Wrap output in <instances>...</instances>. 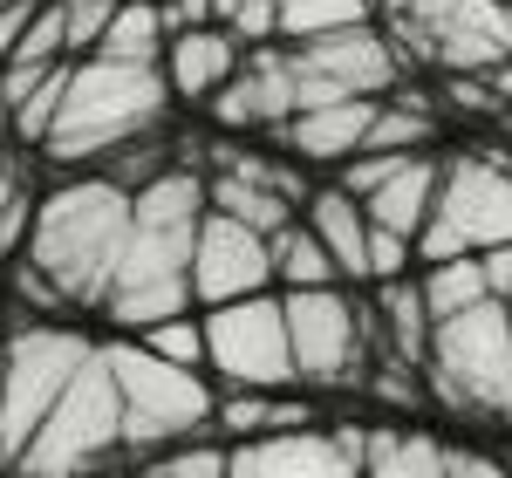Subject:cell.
I'll return each mask as SVG.
<instances>
[{"label":"cell","mask_w":512,"mask_h":478,"mask_svg":"<svg viewBox=\"0 0 512 478\" xmlns=\"http://www.w3.org/2000/svg\"><path fill=\"white\" fill-rule=\"evenodd\" d=\"M110 14H117V0H62L69 62H76V55H96V41H103V28H110Z\"/></svg>","instance_id":"cell-31"},{"label":"cell","mask_w":512,"mask_h":478,"mask_svg":"<svg viewBox=\"0 0 512 478\" xmlns=\"http://www.w3.org/2000/svg\"><path fill=\"white\" fill-rule=\"evenodd\" d=\"M362 444L369 431H274V438H246L226 451V478H362Z\"/></svg>","instance_id":"cell-12"},{"label":"cell","mask_w":512,"mask_h":478,"mask_svg":"<svg viewBox=\"0 0 512 478\" xmlns=\"http://www.w3.org/2000/svg\"><path fill=\"white\" fill-rule=\"evenodd\" d=\"M267 253H274V274L287 280V287H335V280H342L335 260H328V246H321L308 226H294V219L267 239Z\"/></svg>","instance_id":"cell-24"},{"label":"cell","mask_w":512,"mask_h":478,"mask_svg":"<svg viewBox=\"0 0 512 478\" xmlns=\"http://www.w3.org/2000/svg\"><path fill=\"white\" fill-rule=\"evenodd\" d=\"M28 14H35V0H7V7H0V69H7L14 41H21V28H28Z\"/></svg>","instance_id":"cell-37"},{"label":"cell","mask_w":512,"mask_h":478,"mask_svg":"<svg viewBox=\"0 0 512 478\" xmlns=\"http://www.w3.org/2000/svg\"><path fill=\"white\" fill-rule=\"evenodd\" d=\"M287 62H294V110L342 103V96H383L396 82V48L369 21L335 28V35L287 41Z\"/></svg>","instance_id":"cell-10"},{"label":"cell","mask_w":512,"mask_h":478,"mask_svg":"<svg viewBox=\"0 0 512 478\" xmlns=\"http://www.w3.org/2000/svg\"><path fill=\"white\" fill-rule=\"evenodd\" d=\"M0 7H7V0H0Z\"/></svg>","instance_id":"cell-39"},{"label":"cell","mask_w":512,"mask_h":478,"mask_svg":"<svg viewBox=\"0 0 512 478\" xmlns=\"http://www.w3.org/2000/svg\"><path fill=\"white\" fill-rule=\"evenodd\" d=\"M164 103H171V82L158 62H110V55H82L69 62V89H62V110L48 123L41 151L55 164H89L123 151L130 137L158 130Z\"/></svg>","instance_id":"cell-3"},{"label":"cell","mask_w":512,"mask_h":478,"mask_svg":"<svg viewBox=\"0 0 512 478\" xmlns=\"http://www.w3.org/2000/svg\"><path fill=\"white\" fill-rule=\"evenodd\" d=\"M246 62V41L226 35L219 21H205V28H185V35L164 41V82H171V96H185V103H212V89H226L233 69Z\"/></svg>","instance_id":"cell-15"},{"label":"cell","mask_w":512,"mask_h":478,"mask_svg":"<svg viewBox=\"0 0 512 478\" xmlns=\"http://www.w3.org/2000/svg\"><path fill=\"white\" fill-rule=\"evenodd\" d=\"M164 14L158 0H117V14H110V28L96 41V55H110V62H164Z\"/></svg>","instance_id":"cell-23"},{"label":"cell","mask_w":512,"mask_h":478,"mask_svg":"<svg viewBox=\"0 0 512 478\" xmlns=\"http://www.w3.org/2000/svg\"><path fill=\"white\" fill-rule=\"evenodd\" d=\"M274 280V253H267V233L239 226L226 212L205 205L198 219V239H192V301H239V294H260Z\"/></svg>","instance_id":"cell-13"},{"label":"cell","mask_w":512,"mask_h":478,"mask_svg":"<svg viewBox=\"0 0 512 478\" xmlns=\"http://www.w3.org/2000/svg\"><path fill=\"white\" fill-rule=\"evenodd\" d=\"M506 315H512V294H506Z\"/></svg>","instance_id":"cell-38"},{"label":"cell","mask_w":512,"mask_h":478,"mask_svg":"<svg viewBox=\"0 0 512 478\" xmlns=\"http://www.w3.org/2000/svg\"><path fill=\"white\" fill-rule=\"evenodd\" d=\"M212 424H219L233 444H246V438H274V431H301L308 410L274 397V390H233L226 403H212Z\"/></svg>","instance_id":"cell-21"},{"label":"cell","mask_w":512,"mask_h":478,"mask_svg":"<svg viewBox=\"0 0 512 478\" xmlns=\"http://www.w3.org/2000/svg\"><path fill=\"white\" fill-rule=\"evenodd\" d=\"M287 117H294V62L274 41H253V55L233 69V82L212 89V123L219 130H253V123L280 130Z\"/></svg>","instance_id":"cell-14"},{"label":"cell","mask_w":512,"mask_h":478,"mask_svg":"<svg viewBox=\"0 0 512 478\" xmlns=\"http://www.w3.org/2000/svg\"><path fill=\"white\" fill-rule=\"evenodd\" d=\"M205 205L226 212V219H239V226H253V233H267V239L294 219V192L260 185V178H233V171H212V178H205Z\"/></svg>","instance_id":"cell-20"},{"label":"cell","mask_w":512,"mask_h":478,"mask_svg":"<svg viewBox=\"0 0 512 478\" xmlns=\"http://www.w3.org/2000/svg\"><path fill=\"white\" fill-rule=\"evenodd\" d=\"M205 328V362L233 383V390H287L294 383V349H287V315L267 294H239L219 301Z\"/></svg>","instance_id":"cell-9"},{"label":"cell","mask_w":512,"mask_h":478,"mask_svg":"<svg viewBox=\"0 0 512 478\" xmlns=\"http://www.w3.org/2000/svg\"><path fill=\"white\" fill-rule=\"evenodd\" d=\"M110 451H123V397L103 349H89L35 424V438L21 444V458L7 465V478H89Z\"/></svg>","instance_id":"cell-4"},{"label":"cell","mask_w":512,"mask_h":478,"mask_svg":"<svg viewBox=\"0 0 512 478\" xmlns=\"http://www.w3.org/2000/svg\"><path fill=\"white\" fill-rule=\"evenodd\" d=\"M444 478H512L499 458H485V451H451L444 444Z\"/></svg>","instance_id":"cell-34"},{"label":"cell","mask_w":512,"mask_h":478,"mask_svg":"<svg viewBox=\"0 0 512 478\" xmlns=\"http://www.w3.org/2000/svg\"><path fill=\"white\" fill-rule=\"evenodd\" d=\"M512 239V164L499 158H451L437 171L431 219L417 233L424 260H458Z\"/></svg>","instance_id":"cell-7"},{"label":"cell","mask_w":512,"mask_h":478,"mask_svg":"<svg viewBox=\"0 0 512 478\" xmlns=\"http://www.w3.org/2000/svg\"><path fill=\"white\" fill-rule=\"evenodd\" d=\"M376 315H383V335H390V362H410V369H424L431 356V308H424V280H383V301H376Z\"/></svg>","instance_id":"cell-19"},{"label":"cell","mask_w":512,"mask_h":478,"mask_svg":"<svg viewBox=\"0 0 512 478\" xmlns=\"http://www.w3.org/2000/svg\"><path fill=\"white\" fill-rule=\"evenodd\" d=\"M431 137H437V117L417 103V96H403V103H376L362 151H424Z\"/></svg>","instance_id":"cell-26"},{"label":"cell","mask_w":512,"mask_h":478,"mask_svg":"<svg viewBox=\"0 0 512 478\" xmlns=\"http://www.w3.org/2000/svg\"><path fill=\"white\" fill-rule=\"evenodd\" d=\"M437 171H444L437 158H424V151H403L390 178H383L376 192H362V212H369V226H383V233H403L410 246H417L424 219H431V199H437Z\"/></svg>","instance_id":"cell-17"},{"label":"cell","mask_w":512,"mask_h":478,"mask_svg":"<svg viewBox=\"0 0 512 478\" xmlns=\"http://www.w3.org/2000/svg\"><path fill=\"white\" fill-rule=\"evenodd\" d=\"M369 21V0H280V41H308V35H335V28H355Z\"/></svg>","instance_id":"cell-27"},{"label":"cell","mask_w":512,"mask_h":478,"mask_svg":"<svg viewBox=\"0 0 512 478\" xmlns=\"http://www.w3.org/2000/svg\"><path fill=\"white\" fill-rule=\"evenodd\" d=\"M362 478H444V444L424 431H369Z\"/></svg>","instance_id":"cell-22"},{"label":"cell","mask_w":512,"mask_h":478,"mask_svg":"<svg viewBox=\"0 0 512 478\" xmlns=\"http://www.w3.org/2000/svg\"><path fill=\"white\" fill-rule=\"evenodd\" d=\"M96 342H82L76 328H21L0 349V465L21 458V444L35 438L48 403L62 397V383L82 369Z\"/></svg>","instance_id":"cell-8"},{"label":"cell","mask_w":512,"mask_h":478,"mask_svg":"<svg viewBox=\"0 0 512 478\" xmlns=\"http://www.w3.org/2000/svg\"><path fill=\"white\" fill-rule=\"evenodd\" d=\"M7 62H21V69H41V62H69V28H62V0H48L28 14V28L14 41V55Z\"/></svg>","instance_id":"cell-29"},{"label":"cell","mask_w":512,"mask_h":478,"mask_svg":"<svg viewBox=\"0 0 512 478\" xmlns=\"http://www.w3.org/2000/svg\"><path fill=\"white\" fill-rule=\"evenodd\" d=\"M103 362H110L117 397H123V451H158V444H178L185 431L212 424L219 397L205 390L198 369L164 362L144 342H103Z\"/></svg>","instance_id":"cell-6"},{"label":"cell","mask_w":512,"mask_h":478,"mask_svg":"<svg viewBox=\"0 0 512 478\" xmlns=\"http://www.w3.org/2000/svg\"><path fill=\"white\" fill-rule=\"evenodd\" d=\"M28 226H35V192H28L21 164L0 158V260H14L28 246Z\"/></svg>","instance_id":"cell-28"},{"label":"cell","mask_w":512,"mask_h":478,"mask_svg":"<svg viewBox=\"0 0 512 478\" xmlns=\"http://www.w3.org/2000/svg\"><path fill=\"white\" fill-rule=\"evenodd\" d=\"M431 390L451 410H485L512 417V315L499 294H485L472 308L431 328V356H424Z\"/></svg>","instance_id":"cell-5"},{"label":"cell","mask_w":512,"mask_h":478,"mask_svg":"<svg viewBox=\"0 0 512 478\" xmlns=\"http://www.w3.org/2000/svg\"><path fill=\"white\" fill-rule=\"evenodd\" d=\"M164 35H185V28H205L212 21V0H158Z\"/></svg>","instance_id":"cell-35"},{"label":"cell","mask_w":512,"mask_h":478,"mask_svg":"<svg viewBox=\"0 0 512 478\" xmlns=\"http://www.w3.org/2000/svg\"><path fill=\"white\" fill-rule=\"evenodd\" d=\"M492 287H485V267H478V253H458V260H431V274H424V308L431 321H451L458 308H472L485 301Z\"/></svg>","instance_id":"cell-25"},{"label":"cell","mask_w":512,"mask_h":478,"mask_svg":"<svg viewBox=\"0 0 512 478\" xmlns=\"http://www.w3.org/2000/svg\"><path fill=\"white\" fill-rule=\"evenodd\" d=\"M287 315V349H294V376L308 383H349L362 369V335L369 321L342 287H287L280 301Z\"/></svg>","instance_id":"cell-11"},{"label":"cell","mask_w":512,"mask_h":478,"mask_svg":"<svg viewBox=\"0 0 512 478\" xmlns=\"http://www.w3.org/2000/svg\"><path fill=\"white\" fill-rule=\"evenodd\" d=\"M478 267H485V287L506 301V294H512V239H506V246H485V253H478Z\"/></svg>","instance_id":"cell-36"},{"label":"cell","mask_w":512,"mask_h":478,"mask_svg":"<svg viewBox=\"0 0 512 478\" xmlns=\"http://www.w3.org/2000/svg\"><path fill=\"white\" fill-rule=\"evenodd\" d=\"M383 96H342V103H315V110H294L280 123L287 151L294 158H315V164H335V158H355L362 137H369V117H376Z\"/></svg>","instance_id":"cell-16"},{"label":"cell","mask_w":512,"mask_h":478,"mask_svg":"<svg viewBox=\"0 0 512 478\" xmlns=\"http://www.w3.org/2000/svg\"><path fill=\"white\" fill-rule=\"evenodd\" d=\"M308 233L328 246V260H335V274L342 280H369V212L355 192L342 185H328L308 199Z\"/></svg>","instance_id":"cell-18"},{"label":"cell","mask_w":512,"mask_h":478,"mask_svg":"<svg viewBox=\"0 0 512 478\" xmlns=\"http://www.w3.org/2000/svg\"><path fill=\"white\" fill-rule=\"evenodd\" d=\"M123 233H130V185H117V178H76V185L41 192L21 260L62 301L103 308L110 274H117V253H123Z\"/></svg>","instance_id":"cell-2"},{"label":"cell","mask_w":512,"mask_h":478,"mask_svg":"<svg viewBox=\"0 0 512 478\" xmlns=\"http://www.w3.org/2000/svg\"><path fill=\"white\" fill-rule=\"evenodd\" d=\"M205 219V178L198 171H151L130 185V233H123L117 274L103 294V315L117 328H151V321L185 315L192 301V239Z\"/></svg>","instance_id":"cell-1"},{"label":"cell","mask_w":512,"mask_h":478,"mask_svg":"<svg viewBox=\"0 0 512 478\" xmlns=\"http://www.w3.org/2000/svg\"><path fill=\"white\" fill-rule=\"evenodd\" d=\"M151 478H226V444H178L151 465Z\"/></svg>","instance_id":"cell-32"},{"label":"cell","mask_w":512,"mask_h":478,"mask_svg":"<svg viewBox=\"0 0 512 478\" xmlns=\"http://www.w3.org/2000/svg\"><path fill=\"white\" fill-rule=\"evenodd\" d=\"M144 349H158L164 362H185V369H192V362H205V328L185 321V315L151 321V328H144Z\"/></svg>","instance_id":"cell-30"},{"label":"cell","mask_w":512,"mask_h":478,"mask_svg":"<svg viewBox=\"0 0 512 478\" xmlns=\"http://www.w3.org/2000/svg\"><path fill=\"white\" fill-rule=\"evenodd\" d=\"M410 253H417V246H410L403 233H383V226H369V280H396Z\"/></svg>","instance_id":"cell-33"}]
</instances>
